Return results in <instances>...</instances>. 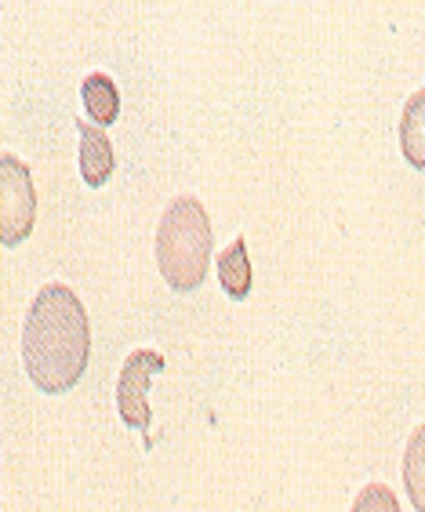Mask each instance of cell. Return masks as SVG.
<instances>
[{
	"label": "cell",
	"mask_w": 425,
	"mask_h": 512,
	"mask_svg": "<svg viewBox=\"0 0 425 512\" xmlns=\"http://www.w3.org/2000/svg\"><path fill=\"white\" fill-rule=\"evenodd\" d=\"M91 360V320L70 284H44L22 327V364L40 393H70Z\"/></svg>",
	"instance_id": "6da1fadb"
},
{
	"label": "cell",
	"mask_w": 425,
	"mask_h": 512,
	"mask_svg": "<svg viewBox=\"0 0 425 512\" xmlns=\"http://www.w3.org/2000/svg\"><path fill=\"white\" fill-rule=\"evenodd\" d=\"M215 251V233H211L208 207L200 197H175L157 222V269L164 284L178 295H189L204 284Z\"/></svg>",
	"instance_id": "7a4b0ae2"
},
{
	"label": "cell",
	"mask_w": 425,
	"mask_h": 512,
	"mask_svg": "<svg viewBox=\"0 0 425 512\" xmlns=\"http://www.w3.org/2000/svg\"><path fill=\"white\" fill-rule=\"evenodd\" d=\"M37 222V189L26 160L0 153V244L19 247Z\"/></svg>",
	"instance_id": "3957f363"
},
{
	"label": "cell",
	"mask_w": 425,
	"mask_h": 512,
	"mask_svg": "<svg viewBox=\"0 0 425 512\" xmlns=\"http://www.w3.org/2000/svg\"><path fill=\"white\" fill-rule=\"evenodd\" d=\"M168 367L160 349H135V353L124 360L117 378V411L120 422L128 429H142L146 433L149 422H153V411H149V382Z\"/></svg>",
	"instance_id": "277c9868"
},
{
	"label": "cell",
	"mask_w": 425,
	"mask_h": 512,
	"mask_svg": "<svg viewBox=\"0 0 425 512\" xmlns=\"http://www.w3.org/2000/svg\"><path fill=\"white\" fill-rule=\"evenodd\" d=\"M77 131H80V149H77V164H80V175L88 182L91 189H102L113 175V142L109 135L99 128V124H84L77 120Z\"/></svg>",
	"instance_id": "5b68a950"
},
{
	"label": "cell",
	"mask_w": 425,
	"mask_h": 512,
	"mask_svg": "<svg viewBox=\"0 0 425 512\" xmlns=\"http://www.w3.org/2000/svg\"><path fill=\"white\" fill-rule=\"evenodd\" d=\"M218 284L226 291L229 298H244L251 295V284H255V269H251V258H248V240L237 237L233 244L218 255Z\"/></svg>",
	"instance_id": "8992f818"
},
{
	"label": "cell",
	"mask_w": 425,
	"mask_h": 512,
	"mask_svg": "<svg viewBox=\"0 0 425 512\" xmlns=\"http://www.w3.org/2000/svg\"><path fill=\"white\" fill-rule=\"evenodd\" d=\"M80 99H84V109H88L91 124H113L120 117V88L113 84L109 73H88L80 80Z\"/></svg>",
	"instance_id": "52a82bcc"
},
{
	"label": "cell",
	"mask_w": 425,
	"mask_h": 512,
	"mask_svg": "<svg viewBox=\"0 0 425 512\" xmlns=\"http://www.w3.org/2000/svg\"><path fill=\"white\" fill-rule=\"evenodd\" d=\"M400 153L415 171H425V88L404 102V113H400Z\"/></svg>",
	"instance_id": "ba28073f"
},
{
	"label": "cell",
	"mask_w": 425,
	"mask_h": 512,
	"mask_svg": "<svg viewBox=\"0 0 425 512\" xmlns=\"http://www.w3.org/2000/svg\"><path fill=\"white\" fill-rule=\"evenodd\" d=\"M404 491L411 509L425 512V422L411 429L404 444Z\"/></svg>",
	"instance_id": "9c48e42d"
},
{
	"label": "cell",
	"mask_w": 425,
	"mask_h": 512,
	"mask_svg": "<svg viewBox=\"0 0 425 512\" xmlns=\"http://www.w3.org/2000/svg\"><path fill=\"white\" fill-rule=\"evenodd\" d=\"M349 512H404L400 509V498H396V491L389 487V483H367L364 491L356 494V502Z\"/></svg>",
	"instance_id": "30bf717a"
}]
</instances>
